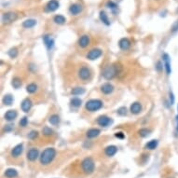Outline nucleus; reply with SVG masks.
Instances as JSON below:
<instances>
[{"label":"nucleus","mask_w":178,"mask_h":178,"mask_svg":"<svg viewBox=\"0 0 178 178\" xmlns=\"http://www.w3.org/2000/svg\"><path fill=\"white\" fill-rule=\"evenodd\" d=\"M37 136H38V132L37 130H32L30 133H28V138L31 140H35Z\"/></svg>","instance_id":"e433bc0d"},{"label":"nucleus","mask_w":178,"mask_h":178,"mask_svg":"<svg viewBox=\"0 0 178 178\" xmlns=\"http://www.w3.org/2000/svg\"><path fill=\"white\" fill-rule=\"evenodd\" d=\"M43 41H44L45 43V46L47 47V49H48L49 50H50L51 49L53 48V45H54V40L52 38H51L50 35H46L43 37Z\"/></svg>","instance_id":"dca6fc26"},{"label":"nucleus","mask_w":178,"mask_h":178,"mask_svg":"<svg viewBox=\"0 0 178 178\" xmlns=\"http://www.w3.org/2000/svg\"><path fill=\"white\" fill-rule=\"evenodd\" d=\"M56 157V150L53 147H48L42 152L40 155V163L42 165H49Z\"/></svg>","instance_id":"f257e3e1"},{"label":"nucleus","mask_w":178,"mask_h":178,"mask_svg":"<svg viewBox=\"0 0 178 178\" xmlns=\"http://www.w3.org/2000/svg\"><path fill=\"white\" fill-rule=\"evenodd\" d=\"M17 112L16 110H9V111H7V113L5 114V120L7 121H12L14 120L15 118H17Z\"/></svg>","instance_id":"a211bd4d"},{"label":"nucleus","mask_w":178,"mask_h":178,"mask_svg":"<svg viewBox=\"0 0 178 178\" xmlns=\"http://www.w3.org/2000/svg\"><path fill=\"white\" fill-rule=\"evenodd\" d=\"M3 103L4 105H11L13 103V97L12 95H10V94H6L5 96L3 98Z\"/></svg>","instance_id":"c85d7f7f"},{"label":"nucleus","mask_w":178,"mask_h":178,"mask_svg":"<svg viewBox=\"0 0 178 178\" xmlns=\"http://www.w3.org/2000/svg\"><path fill=\"white\" fill-rule=\"evenodd\" d=\"M82 6L79 4H73L69 7V12L72 15H77L82 11Z\"/></svg>","instance_id":"ddd939ff"},{"label":"nucleus","mask_w":178,"mask_h":178,"mask_svg":"<svg viewBox=\"0 0 178 178\" xmlns=\"http://www.w3.org/2000/svg\"><path fill=\"white\" fill-rule=\"evenodd\" d=\"M177 12H178V10H177Z\"/></svg>","instance_id":"09e8293b"},{"label":"nucleus","mask_w":178,"mask_h":178,"mask_svg":"<svg viewBox=\"0 0 178 178\" xmlns=\"http://www.w3.org/2000/svg\"><path fill=\"white\" fill-rule=\"evenodd\" d=\"M23 150V146H22V144H19L17 145L16 146H14L13 149L11 150V156L13 158H18L21 156V154Z\"/></svg>","instance_id":"4468645a"},{"label":"nucleus","mask_w":178,"mask_h":178,"mask_svg":"<svg viewBox=\"0 0 178 178\" xmlns=\"http://www.w3.org/2000/svg\"><path fill=\"white\" fill-rule=\"evenodd\" d=\"M35 24H37V21L34 19H28V20H25L24 22H22V26L24 27V28H32L34 27Z\"/></svg>","instance_id":"5701e85b"},{"label":"nucleus","mask_w":178,"mask_h":178,"mask_svg":"<svg viewBox=\"0 0 178 178\" xmlns=\"http://www.w3.org/2000/svg\"><path fill=\"white\" fill-rule=\"evenodd\" d=\"M117 151H118V148H117V146H115V145H108L107 147L105 149V153L107 157H113L115 154L117 153Z\"/></svg>","instance_id":"412c9836"},{"label":"nucleus","mask_w":178,"mask_h":178,"mask_svg":"<svg viewBox=\"0 0 178 178\" xmlns=\"http://www.w3.org/2000/svg\"><path fill=\"white\" fill-rule=\"evenodd\" d=\"M7 54L10 58H16L18 55V50L16 48H11L9 51H7Z\"/></svg>","instance_id":"473e14b6"},{"label":"nucleus","mask_w":178,"mask_h":178,"mask_svg":"<svg viewBox=\"0 0 178 178\" xmlns=\"http://www.w3.org/2000/svg\"><path fill=\"white\" fill-rule=\"evenodd\" d=\"M115 136H116L117 138H120V139H123V138L125 137L123 132H117V133H115Z\"/></svg>","instance_id":"79ce46f5"},{"label":"nucleus","mask_w":178,"mask_h":178,"mask_svg":"<svg viewBox=\"0 0 178 178\" xmlns=\"http://www.w3.org/2000/svg\"><path fill=\"white\" fill-rule=\"evenodd\" d=\"M106 6H107L108 7L110 10H116L117 7H118V5L116 3H114L113 1H108L107 2V4H106Z\"/></svg>","instance_id":"4c0bfd02"},{"label":"nucleus","mask_w":178,"mask_h":178,"mask_svg":"<svg viewBox=\"0 0 178 178\" xmlns=\"http://www.w3.org/2000/svg\"><path fill=\"white\" fill-rule=\"evenodd\" d=\"M5 176L7 178H15V177L18 176V172L15 169H12V168L7 169L6 172H5Z\"/></svg>","instance_id":"4be33fe9"},{"label":"nucleus","mask_w":178,"mask_h":178,"mask_svg":"<svg viewBox=\"0 0 178 178\" xmlns=\"http://www.w3.org/2000/svg\"><path fill=\"white\" fill-rule=\"evenodd\" d=\"M170 99H171V101H170V104L173 105V103H175V96H173V92H170Z\"/></svg>","instance_id":"37998d69"},{"label":"nucleus","mask_w":178,"mask_h":178,"mask_svg":"<svg viewBox=\"0 0 178 178\" xmlns=\"http://www.w3.org/2000/svg\"><path fill=\"white\" fill-rule=\"evenodd\" d=\"M49 122L51 125H58L60 123V117L58 115H52L49 118Z\"/></svg>","instance_id":"cd10ccee"},{"label":"nucleus","mask_w":178,"mask_h":178,"mask_svg":"<svg viewBox=\"0 0 178 178\" xmlns=\"http://www.w3.org/2000/svg\"><path fill=\"white\" fill-rule=\"evenodd\" d=\"M59 6H60V4H59L57 0H50L46 5V10L49 11V12H53V11L59 9Z\"/></svg>","instance_id":"6e6552de"},{"label":"nucleus","mask_w":178,"mask_h":178,"mask_svg":"<svg viewBox=\"0 0 178 178\" xmlns=\"http://www.w3.org/2000/svg\"><path fill=\"white\" fill-rule=\"evenodd\" d=\"M111 122H112L111 118H108L107 116H101L97 120V123L100 126H102V127H107Z\"/></svg>","instance_id":"1a4fd4ad"},{"label":"nucleus","mask_w":178,"mask_h":178,"mask_svg":"<svg viewBox=\"0 0 178 178\" xmlns=\"http://www.w3.org/2000/svg\"><path fill=\"white\" fill-rule=\"evenodd\" d=\"M99 17H100V20L102 21V22H104L105 25H107V26L110 25V22H109V19L107 17V14H106L105 11H101Z\"/></svg>","instance_id":"393cba45"},{"label":"nucleus","mask_w":178,"mask_h":178,"mask_svg":"<svg viewBox=\"0 0 178 178\" xmlns=\"http://www.w3.org/2000/svg\"><path fill=\"white\" fill-rule=\"evenodd\" d=\"M78 45H79L80 48L84 49L87 48L90 45V37L87 35H83L78 39Z\"/></svg>","instance_id":"9d476101"},{"label":"nucleus","mask_w":178,"mask_h":178,"mask_svg":"<svg viewBox=\"0 0 178 178\" xmlns=\"http://www.w3.org/2000/svg\"><path fill=\"white\" fill-rule=\"evenodd\" d=\"M162 60L164 61L165 63V69H166V73L167 75H170L171 74V63H170V57L168 54H163V56H162Z\"/></svg>","instance_id":"6ab92c4d"},{"label":"nucleus","mask_w":178,"mask_h":178,"mask_svg":"<svg viewBox=\"0 0 178 178\" xmlns=\"http://www.w3.org/2000/svg\"><path fill=\"white\" fill-rule=\"evenodd\" d=\"M85 92V89L84 88H81V87H76V88H74L72 90H71V93L73 94V95H81Z\"/></svg>","instance_id":"c756f323"},{"label":"nucleus","mask_w":178,"mask_h":178,"mask_svg":"<svg viewBox=\"0 0 178 178\" xmlns=\"http://www.w3.org/2000/svg\"><path fill=\"white\" fill-rule=\"evenodd\" d=\"M149 133H150V130H147V129H145V128L141 129V130H139V135H140L141 137H146V136H148Z\"/></svg>","instance_id":"f704fd0d"},{"label":"nucleus","mask_w":178,"mask_h":178,"mask_svg":"<svg viewBox=\"0 0 178 178\" xmlns=\"http://www.w3.org/2000/svg\"><path fill=\"white\" fill-rule=\"evenodd\" d=\"M176 121H177V126H176V130H177V132H178V116L176 117Z\"/></svg>","instance_id":"49530a36"},{"label":"nucleus","mask_w":178,"mask_h":178,"mask_svg":"<svg viewBox=\"0 0 178 178\" xmlns=\"http://www.w3.org/2000/svg\"><path fill=\"white\" fill-rule=\"evenodd\" d=\"M85 107L90 112L97 111L103 107V102L101 100H98V99H92V100H89L86 103Z\"/></svg>","instance_id":"20e7f679"},{"label":"nucleus","mask_w":178,"mask_h":178,"mask_svg":"<svg viewBox=\"0 0 178 178\" xmlns=\"http://www.w3.org/2000/svg\"><path fill=\"white\" fill-rule=\"evenodd\" d=\"M158 144H159L158 140H151V141H149L148 143L145 145V149H148V150L155 149L158 146Z\"/></svg>","instance_id":"a878e982"},{"label":"nucleus","mask_w":178,"mask_h":178,"mask_svg":"<svg viewBox=\"0 0 178 178\" xmlns=\"http://www.w3.org/2000/svg\"><path fill=\"white\" fill-rule=\"evenodd\" d=\"M81 169L86 175H90L94 172L95 169V164L92 158H85L81 162Z\"/></svg>","instance_id":"7ed1b4c3"},{"label":"nucleus","mask_w":178,"mask_h":178,"mask_svg":"<svg viewBox=\"0 0 178 178\" xmlns=\"http://www.w3.org/2000/svg\"><path fill=\"white\" fill-rule=\"evenodd\" d=\"M160 65H161V63L159 62V63H158V67H157L158 70H160Z\"/></svg>","instance_id":"a18cd8bd"},{"label":"nucleus","mask_w":178,"mask_h":178,"mask_svg":"<svg viewBox=\"0 0 178 178\" xmlns=\"http://www.w3.org/2000/svg\"><path fill=\"white\" fill-rule=\"evenodd\" d=\"M53 21H54L55 23H57V24L62 25V24H64V23H65L66 20L64 16H63V15H56V16H54Z\"/></svg>","instance_id":"bb28decb"},{"label":"nucleus","mask_w":178,"mask_h":178,"mask_svg":"<svg viewBox=\"0 0 178 178\" xmlns=\"http://www.w3.org/2000/svg\"><path fill=\"white\" fill-rule=\"evenodd\" d=\"M77 75H78V77L83 81L89 80L90 78V76H92L90 70L88 68V67H85V66L80 67L79 70H78V72H77Z\"/></svg>","instance_id":"423d86ee"},{"label":"nucleus","mask_w":178,"mask_h":178,"mask_svg":"<svg viewBox=\"0 0 178 178\" xmlns=\"http://www.w3.org/2000/svg\"><path fill=\"white\" fill-rule=\"evenodd\" d=\"M100 134V130L98 129H90L87 132V137L88 138H94L97 137Z\"/></svg>","instance_id":"b1692460"},{"label":"nucleus","mask_w":178,"mask_h":178,"mask_svg":"<svg viewBox=\"0 0 178 178\" xmlns=\"http://www.w3.org/2000/svg\"><path fill=\"white\" fill-rule=\"evenodd\" d=\"M11 130H12V125H6V127H5L6 132H10Z\"/></svg>","instance_id":"c03bdc74"},{"label":"nucleus","mask_w":178,"mask_h":178,"mask_svg":"<svg viewBox=\"0 0 178 178\" xmlns=\"http://www.w3.org/2000/svg\"><path fill=\"white\" fill-rule=\"evenodd\" d=\"M17 14L15 12H6L2 15L1 21L3 24H10L17 20Z\"/></svg>","instance_id":"39448f33"},{"label":"nucleus","mask_w":178,"mask_h":178,"mask_svg":"<svg viewBox=\"0 0 178 178\" xmlns=\"http://www.w3.org/2000/svg\"><path fill=\"white\" fill-rule=\"evenodd\" d=\"M118 46L120 48L123 50H127L130 47V42L128 38H121L120 42H118Z\"/></svg>","instance_id":"aec40b11"},{"label":"nucleus","mask_w":178,"mask_h":178,"mask_svg":"<svg viewBox=\"0 0 178 178\" xmlns=\"http://www.w3.org/2000/svg\"><path fill=\"white\" fill-rule=\"evenodd\" d=\"M177 31H178V20L175 23H173V26H172V28H171V32L172 33H175V32H177Z\"/></svg>","instance_id":"a19ab883"},{"label":"nucleus","mask_w":178,"mask_h":178,"mask_svg":"<svg viewBox=\"0 0 178 178\" xmlns=\"http://www.w3.org/2000/svg\"><path fill=\"white\" fill-rule=\"evenodd\" d=\"M120 70H121V65H118V64H114V65L106 66L105 68L103 70L102 75L105 79L110 80L116 77L117 75L120 72Z\"/></svg>","instance_id":"f03ea898"},{"label":"nucleus","mask_w":178,"mask_h":178,"mask_svg":"<svg viewBox=\"0 0 178 178\" xmlns=\"http://www.w3.org/2000/svg\"><path fill=\"white\" fill-rule=\"evenodd\" d=\"M37 90V86L35 83H31V84L27 85L26 87V92L28 93H35Z\"/></svg>","instance_id":"7c9ffc66"},{"label":"nucleus","mask_w":178,"mask_h":178,"mask_svg":"<svg viewBox=\"0 0 178 178\" xmlns=\"http://www.w3.org/2000/svg\"><path fill=\"white\" fill-rule=\"evenodd\" d=\"M170 178H173V177H170Z\"/></svg>","instance_id":"de8ad7c7"},{"label":"nucleus","mask_w":178,"mask_h":178,"mask_svg":"<svg viewBox=\"0 0 178 178\" xmlns=\"http://www.w3.org/2000/svg\"><path fill=\"white\" fill-rule=\"evenodd\" d=\"M117 113L120 115V116H125V115L127 114V109H126V107H120L118 109Z\"/></svg>","instance_id":"58836bf2"},{"label":"nucleus","mask_w":178,"mask_h":178,"mask_svg":"<svg viewBox=\"0 0 178 178\" xmlns=\"http://www.w3.org/2000/svg\"><path fill=\"white\" fill-rule=\"evenodd\" d=\"M103 54V51L102 50L100 49H92L90 50L88 54H87V58L89 59V60H96V59H98L99 57H101Z\"/></svg>","instance_id":"0eeeda50"},{"label":"nucleus","mask_w":178,"mask_h":178,"mask_svg":"<svg viewBox=\"0 0 178 178\" xmlns=\"http://www.w3.org/2000/svg\"><path fill=\"white\" fill-rule=\"evenodd\" d=\"M39 152L37 148H31L28 152H27V160L30 161H35L38 158Z\"/></svg>","instance_id":"9b49d317"},{"label":"nucleus","mask_w":178,"mask_h":178,"mask_svg":"<svg viewBox=\"0 0 178 178\" xmlns=\"http://www.w3.org/2000/svg\"><path fill=\"white\" fill-rule=\"evenodd\" d=\"M11 85L13 86L14 89H19L22 86V79L20 77H14L11 82Z\"/></svg>","instance_id":"2f4dec72"},{"label":"nucleus","mask_w":178,"mask_h":178,"mask_svg":"<svg viewBox=\"0 0 178 178\" xmlns=\"http://www.w3.org/2000/svg\"><path fill=\"white\" fill-rule=\"evenodd\" d=\"M42 132H43V134H44L45 136H50V135H52L53 130H51L50 128H49V127H45L44 129H43Z\"/></svg>","instance_id":"c9c22d12"},{"label":"nucleus","mask_w":178,"mask_h":178,"mask_svg":"<svg viewBox=\"0 0 178 178\" xmlns=\"http://www.w3.org/2000/svg\"><path fill=\"white\" fill-rule=\"evenodd\" d=\"M113 90H114V87L110 83H105V84H104L101 87V92L104 94H106V95L112 93Z\"/></svg>","instance_id":"f3484780"},{"label":"nucleus","mask_w":178,"mask_h":178,"mask_svg":"<svg viewBox=\"0 0 178 178\" xmlns=\"http://www.w3.org/2000/svg\"><path fill=\"white\" fill-rule=\"evenodd\" d=\"M21 107H22V110L23 112H25V113L29 112L31 107H32V102H31L30 99H28V98L24 99V100L22 102Z\"/></svg>","instance_id":"f8f14e48"},{"label":"nucleus","mask_w":178,"mask_h":178,"mask_svg":"<svg viewBox=\"0 0 178 178\" xmlns=\"http://www.w3.org/2000/svg\"><path fill=\"white\" fill-rule=\"evenodd\" d=\"M27 123H28V120H27L26 117H23L21 120H20V125L22 126V127H25L27 126Z\"/></svg>","instance_id":"ea45409f"},{"label":"nucleus","mask_w":178,"mask_h":178,"mask_svg":"<svg viewBox=\"0 0 178 178\" xmlns=\"http://www.w3.org/2000/svg\"><path fill=\"white\" fill-rule=\"evenodd\" d=\"M81 100L79 98H73L72 100H71V105L73 106H76V107H78V106L81 105Z\"/></svg>","instance_id":"72a5a7b5"},{"label":"nucleus","mask_w":178,"mask_h":178,"mask_svg":"<svg viewBox=\"0 0 178 178\" xmlns=\"http://www.w3.org/2000/svg\"><path fill=\"white\" fill-rule=\"evenodd\" d=\"M130 113L134 114V115H137V114L141 113V111H142V105H141V104H140V103H138V102L133 103V104L130 105Z\"/></svg>","instance_id":"2eb2a0df"}]
</instances>
